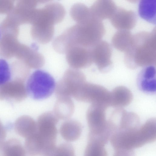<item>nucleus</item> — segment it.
I'll list each match as a JSON object with an SVG mask.
<instances>
[{
  "mask_svg": "<svg viewBox=\"0 0 156 156\" xmlns=\"http://www.w3.org/2000/svg\"><path fill=\"white\" fill-rule=\"evenodd\" d=\"M70 14L73 20L79 24L85 23L92 16L90 8L80 3L75 4L72 6Z\"/></svg>",
  "mask_w": 156,
  "mask_h": 156,
  "instance_id": "4be33fe9",
  "label": "nucleus"
},
{
  "mask_svg": "<svg viewBox=\"0 0 156 156\" xmlns=\"http://www.w3.org/2000/svg\"><path fill=\"white\" fill-rule=\"evenodd\" d=\"M14 129L18 134L26 139L36 131V122L29 116L23 115L16 121L14 123Z\"/></svg>",
  "mask_w": 156,
  "mask_h": 156,
  "instance_id": "dca6fc26",
  "label": "nucleus"
},
{
  "mask_svg": "<svg viewBox=\"0 0 156 156\" xmlns=\"http://www.w3.org/2000/svg\"><path fill=\"white\" fill-rule=\"evenodd\" d=\"M43 8L47 16L54 24L61 22L64 19L66 14L65 10L63 6L59 3H50Z\"/></svg>",
  "mask_w": 156,
  "mask_h": 156,
  "instance_id": "412c9836",
  "label": "nucleus"
},
{
  "mask_svg": "<svg viewBox=\"0 0 156 156\" xmlns=\"http://www.w3.org/2000/svg\"><path fill=\"white\" fill-rule=\"evenodd\" d=\"M54 108V113L59 119L66 120L73 114L74 105L71 98L58 97Z\"/></svg>",
  "mask_w": 156,
  "mask_h": 156,
  "instance_id": "2eb2a0df",
  "label": "nucleus"
},
{
  "mask_svg": "<svg viewBox=\"0 0 156 156\" xmlns=\"http://www.w3.org/2000/svg\"><path fill=\"white\" fill-rule=\"evenodd\" d=\"M58 120L53 112L43 113L38 117L36 122L37 133L45 139L56 140L58 131L56 126Z\"/></svg>",
  "mask_w": 156,
  "mask_h": 156,
  "instance_id": "6e6552de",
  "label": "nucleus"
},
{
  "mask_svg": "<svg viewBox=\"0 0 156 156\" xmlns=\"http://www.w3.org/2000/svg\"><path fill=\"white\" fill-rule=\"evenodd\" d=\"M11 70L8 62L0 58V86L4 85L11 79Z\"/></svg>",
  "mask_w": 156,
  "mask_h": 156,
  "instance_id": "5701e85b",
  "label": "nucleus"
},
{
  "mask_svg": "<svg viewBox=\"0 0 156 156\" xmlns=\"http://www.w3.org/2000/svg\"><path fill=\"white\" fill-rule=\"evenodd\" d=\"M117 8L112 0H97L90 8L91 13L103 20L110 19Z\"/></svg>",
  "mask_w": 156,
  "mask_h": 156,
  "instance_id": "f8f14e48",
  "label": "nucleus"
},
{
  "mask_svg": "<svg viewBox=\"0 0 156 156\" xmlns=\"http://www.w3.org/2000/svg\"><path fill=\"white\" fill-rule=\"evenodd\" d=\"M133 98L132 93L127 87L123 86L116 87L110 92V106L122 108L129 105Z\"/></svg>",
  "mask_w": 156,
  "mask_h": 156,
  "instance_id": "ddd939ff",
  "label": "nucleus"
},
{
  "mask_svg": "<svg viewBox=\"0 0 156 156\" xmlns=\"http://www.w3.org/2000/svg\"><path fill=\"white\" fill-rule=\"evenodd\" d=\"M74 154L73 147L69 143H63L56 146L53 156H72Z\"/></svg>",
  "mask_w": 156,
  "mask_h": 156,
  "instance_id": "b1692460",
  "label": "nucleus"
},
{
  "mask_svg": "<svg viewBox=\"0 0 156 156\" xmlns=\"http://www.w3.org/2000/svg\"><path fill=\"white\" fill-rule=\"evenodd\" d=\"M138 13L140 17L153 25L156 23V0H139Z\"/></svg>",
  "mask_w": 156,
  "mask_h": 156,
  "instance_id": "f3484780",
  "label": "nucleus"
},
{
  "mask_svg": "<svg viewBox=\"0 0 156 156\" xmlns=\"http://www.w3.org/2000/svg\"><path fill=\"white\" fill-rule=\"evenodd\" d=\"M139 89L149 94L156 92V69L153 66L144 67L138 74L136 80Z\"/></svg>",
  "mask_w": 156,
  "mask_h": 156,
  "instance_id": "9d476101",
  "label": "nucleus"
},
{
  "mask_svg": "<svg viewBox=\"0 0 156 156\" xmlns=\"http://www.w3.org/2000/svg\"><path fill=\"white\" fill-rule=\"evenodd\" d=\"M109 20L112 25L118 30H129L135 26L137 17L133 11L117 7Z\"/></svg>",
  "mask_w": 156,
  "mask_h": 156,
  "instance_id": "1a4fd4ad",
  "label": "nucleus"
},
{
  "mask_svg": "<svg viewBox=\"0 0 156 156\" xmlns=\"http://www.w3.org/2000/svg\"><path fill=\"white\" fill-rule=\"evenodd\" d=\"M81 124L77 121L67 119L61 125L59 132L62 138L68 142H73L78 140L82 132Z\"/></svg>",
  "mask_w": 156,
  "mask_h": 156,
  "instance_id": "4468645a",
  "label": "nucleus"
},
{
  "mask_svg": "<svg viewBox=\"0 0 156 156\" xmlns=\"http://www.w3.org/2000/svg\"><path fill=\"white\" fill-rule=\"evenodd\" d=\"M53 0H37L38 4H44Z\"/></svg>",
  "mask_w": 156,
  "mask_h": 156,
  "instance_id": "393cba45",
  "label": "nucleus"
},
{
  "mask_svg": "<svg viewBox=\"0 0 156 156\" xmlns=\"http://www.w3.org/2000/svg\"><path fill=\"white\" fill-rule=\"evenodd\" d=\"M106 143L95 136L88 134V141L84 153L85 156H107Z\"/></svg>",
  "mask_w": 156,
  "mask_h": 156,
  "instance_id": "a211bd4d",
  "label": "nucleus"
},
{
  "mask_svg": "<svg viewBox=\"0 0 156 156\" xmlns=\"http://www.w3.org/2000/svg\"><path fill=\"white\" fill-rule=\"evenodd\" d=\"M1 30H0V37H1Z\"/></svg>",
  "mask_w": 156,
  "mask_h": 156,
  "instance_id": "bb28decb",
  "label": "nucleus"
},
{
  "mask_svg": "<svg viewBox=\"0 0 156 156\" xmlns=\"http://www.w3.org/2000/svg\"><path fill=\"white\" fill-rule=\"evenodd\" d=\"M86 81L84 74L78 69H67L56 84L57 97H73L80 86Z\"/></svg>",
  "mask_w": 156,
  "mask_h": 156,
  "instance_id": "20e7f679",
  "label": "nucleus"
},
{
  "mask_svg": "<svg viewBox=\"0 0 156 156\" xmlns=\"http://www.w3.org/2000/svg\"><path fill=\"white\" fill-rule=\"evenodd\" d=\"M54 79L47 72L41 69L34 71L28 77L25 86L27 95L34 100L49 97L55 90Z\"/></svg>",
  "mask_w": 156,
  "mask_h": 156,
  "instance_id": "f03ea898",
  "label": "nucleus"
},
{
  "mask_svg": "<svg viewBox=\"0 0 156 156\" xmlns=\"http://www.w3.org/2000/svg\"><path fill=\"white\" fill-rule=\"evenodd\" d=\"M133 37V35L129 30H118L112 37V44L116 49L125 52L130 46Z\"/></svg>",
  "mask_w": 156,
  "mask_h": 156,
  "instance_id": "6ab92c4d",
  "label": "nucleus"
},
{
  "mask_svg": "<svg viewBox=\"0 0 156 156\" xmlns=\"http://www.w3.org/2000/svg\"><path fill=\"white\" fill-rule=\"evenodd\" d=\"M32 24V34L35 40L42 44L50 41L54 33V25L41 19L37 20Z\"/></svg>",
  "mask_w": 156,
  "mask_h": 156,
  "instance_id": "9b49d317",
  "label": "nucleus"
},
{
  "mask_svg": "<svg viewBox=\"0 0 156 156\" xmlns=\"http://www.w3.org/2000/svg\"><path fill=\"white\" fill-rule=\"evenodd\" d=\"M108 108L100 104H91L86 113L89 133L97 135L108 134L111 135V131L106 117V111Z\"/></svg>",
  "mask_w": 156,
  "mask_h": 156,
  "instance_id": "39448f33",
  "label": "nucleus"
},
{
  "mask_svg": "<svg viewBox=\"0 0 156 156\" xmlns=\"http://www.w3.org/2000/svg\"><path fill=\"white\" fill-rule=\"evenodd\" d=\"M91 49L79 46L70 48L65 53L69 65L78 69L89 66L93 62Z\"/></svg>",
  "mask_w": 156,
  "mask_h": 156,
  "instance_id": "0eeeda50",
  "label": "nucleus"
},
{
  "mask_svg": "<svg viewBox=\"0 0 156 156\" xmlns=\"http://www.w3.org/2000/svg\"><path fill=\"white\" fill-rule=\"evenodd\" d=\"M93 62L101 72L105 73L112 68V48L108 43L100 41L91 49Z\"/></svg>",
  "mask_w": 156,
  "mask_h": 156,
  "instance_id": "423d86ee",
  "label": "nucleus"
},
{
  "mask_svg": "<svg viewBox=\"0 0 156 156\" xmlns=\"http://www.w3.org/2000/svg\"><path fill=\"white\" fill-rule=\"evenodd\" d=\"M125 53V63L129 69L155 66L156 28L151 32L141 31L133 35L131 44Z\"/></svg>",
  "mask_w": 156,
  "mask_h": 156,
  "instance_id": "f257e3e1",
  "label": "nucleus"
},
{
  "mask_svg": "<svg viewBox=\"0 0 156 156\" xmlns=\"http://www.w3.org/2000/svg\"><path fill=\"white\" fill-rule=\"evenodd\" d=\"M110 92L104 87L88 82L84 83L73 97L76 100L92 104L110 106Z\"/></svg>",
  "mask_w": 156,
  "mask_h": 156,
  "instance_id": "7ed1b4c3",
  "label": "nucleus"
},
{
  "mask_svg": "<svg viewBox=\"0 0 156 156\" xmlns=\"http://www.w3.org/2000/svg\"><path fill=\"white\" fill-rule=\"evenodd\" d=\"M0 151L5 156H23L26 151L20 141L16 139H12L2 144Z\"/></svg>",
  "mask_w": 156,
  "mask_h": 156,
  "instance_id": "aec40b11",
  "label": "nucleus"
},
{
  "mask_svg": "<svg viewBox=\"0 0 156 156\" xmlns=\"http://www.w3.org/2000/svg\"><path fill=\"white\" fill-rule=\"evenodd\" d=\"M127 2L132 3H135L139 1V0H126Z\"/></svg>",
  "mask_w": 156,
  "mask_h": 156,
  "instance_id": "a878e982",
  "label": "nucleus"
}]
</instances>
